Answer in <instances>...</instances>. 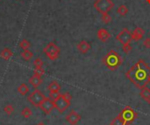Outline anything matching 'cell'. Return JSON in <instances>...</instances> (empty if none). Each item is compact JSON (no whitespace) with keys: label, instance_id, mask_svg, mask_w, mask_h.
I'll list each match as a JSON object with an SVG mask.
<instances>
[{"label":"cell","instance_id":"1","mask_svg":"<svg viewBox=\"0 0 150 125\" xmlns=\"http://www.w3.org/2000/svg\"><path fill=\"white\" fill-rule=\"evenodd\" d=\"M150 67L143 60H139L126 74L127 78L138 88L142 89L149 83Z\"/></svg>","mask_w":150,"mask_h":125},{"label":"cell","instance_id":"22","mask_svg":"<svg viewBox=\"0 0 150 125\" xmlns=\"http://www.w3.org/2000/svg\"><path fill=\"white\" fill-rule=\"evenodd\" d=\"M19 47L23 50H28L31 47V43L29 40L24 39L19 42Z\"/></svg>","mask_w":150,"mask_h":125},{"label":"cell","instance_id":"6","mask_svg":"<svg viewBox=\"0 0 150 125\" xmlns=\"http://www.w3.org/2000/svg\"><path fill=\"white\" fill-rule=\"evenodd\" d=\"M46 98L47 97L44 96L43 93H41V91H40L38 88H34V90L28 96L27 100L32 105L39 107L45 101Z\"/></svg>","mask_w":150,"mask_h":125},{"label":"cell","instance_id":"21","mask_svg":"<svg viewBox=\"0 0 150 125\" xmlns=\"http://www.w3.org/2000/svg\"><path fill=\"white\" fill-rule=\"evenodd\" d=\"M21 115H22V117H23L24 118L28 119V118H30V117H32L33 111H32V110H31L29 107H25V108L22 110V111H21Z\"/></svg>","mask_w":150,"mask_h":125},{"label":"cell","instance_id":"5","mask_svg":"<svg viewBox=\"0 0 150 125\" xmlns=\"http://www.w3.org/2000/svg\"><path fill=\"white\" fill-rule=\"evenodd\" d=\"M113 6L114 4L112 0H96L94 3V8L101 14L109 13Z\"/></svg>","mask_w":150,"mask_h":125},{"label":"cell","instance_id":"28","mask_svg":"<svg viewBox=\"0 0 150 125\" xmlns=\"http://www.w3.org/2000/svg\"><path fill=\"white\" fill-rule=\"evenodd\" d=\"M62 94L60 92H50L49 93V99L52 100L53 102H54L56 99H58L60 97Z\"/></svg>","mask_w":150,"mask_h":125},{"label":"cell","instance_id":"29","mask_svg":"<svg viewBox=\"0 0 150 125\" xmlns=\"http://www.w3.org/2000/svg\"><path fill=\"white\" fill-rule=\"evenodd\" d=\"M122 49L124 51V53H129L132 50V46H131V43H127V44H125V45H122Z\"/></svg>","mask_w":150,"mask_h":125},{"label":"cell","instance_id":"7","mask_svg":"<svg viewBox=\"0 0 150 125\" xmlns=\"http://www.w3.org/2000/svg\"><path fill=\"white\" fill-rule=\"evenodd\" d=\"M71 101L67 100L62 94L60 96V97L58 99H56L54 103V109H56L60 113H63L66 110H68V108L70 106V103Z\"/></svg>","mask_w":150,"mask_h":125},{"label":"cell","instance_id":"34","mask_svg":"<svg viewBox=\"0 0 150 125\" xmlns=\"http://www.w3.org/2000/svg\"><path fill=\"white\" fill-rule=\"evenodd\" d=\"M147 2H148L149 4H150V0H147Z\"/></svg>","mask_w":150,"mask_h":125},{"label":"cell","instance_id":"19","mask_svg":"<svg viewBox=\"0 0 150 125\" xmlns=\"http://www.w3.org/2000/svg\"><path fill=\"white\" fill-rule=\"evenodd\" d=\"M127 12H128V8H127V5H125V4L120 5L119 8L117 9V13H118L120 16H121V17L126 16V15L127 14Z\"/></svg>","mask_w":150,"mask_h":125},{"label":"cell","instance_id":"4","mask_svg":"<svg viewBox=\"0 0 150 125\" xmlns=\"http://www.w3.org/2000/svg\"><path fill=\"white\" fill-rule=\"evenodd\" d=\"M119 116L122 118L126 125L132 124L137 117V114L134 110L129 106H127L125 109H123Z\"/></svg>","mask_w":150,"mask_h":125},{"label":"cell","instance_id":"2","mask_svg":"<svg viewBox=\"0 0 150 125\" xmlns=\"http://www.w3.org/2000/svg\"><path fill=\"white\" fill-rule=\"evenodd\" d=\"M102 62L108 69H110L111 71H115L121 66V64L123 63V60L118 52L111 50L104 56Z\"/></svg>","mask_w":150,"mask_h":125},{"label":"cell","instance_id":"10","mask_svg":"<svg viewBox=\"0 0 150 125\" xmlns=\"http://www.w3.org/2000/svg\"><path fill=\"white\" fill-rule=\"evenodd\" d=\"M81 116L75 110H71L66 117L67 122L71 125H76L81 121Z\"/></svg>","mask_w":150,"mask_h":125},{"label":"cell","instance_id":"17","mask_svg":"<svg viewBox=\"0 0 150 125\" xmlns=\"http://www.w3.org/2000/svg\"><path fill=\"white\" fill-rule=\"evenodd\" d=\"M140 96L146 102H148V103L150 102V89L149 88L145 87V88H142L141 89V92H140Z\"/></svg>","mask_w":150,"mask_h":125},{"label":"cell","instance_id":"32","mask_svg":"<svg viewBox=\"0 0 150 125\" xmlns=\"http://www.w3.org/2000/svg\"><path fill=\"white\" fill-rule=\"evenodd\" d=\"M36 125H46L45 124H43V123H40V124H38Z\"/></svg>","mask_w":150,"mask_h":125},{"label":"cell","instance_id":"36","mask_svg":"<svg viewBox=\"0 0 150 125\" xmlns=\"http://www.w3.org/2000/svg\"><path fill=\"white\" fill-rule=\"evenodd\" d=\"M17 1H18V0H17Z\"/></svg>","mask_w":150,"mask_h":125},{"label":"cell","instance_id":"24","mask_svg":"<svg viewBox=\"0 0 150 125\" xmlns=\"http://www.w3.org/2000/svg\"><path fill=\"white\" fill-rule=\"evenodd\" d=\"M110 125H126V124H125V122L122 120V118H121L120 116H118L117 117H115V118L112 121V123L110 124Z\"/></svg>","mask_w":150,"mask_h":125},{"label":"cell","instance_id":"30","mask_svg":"<svg viewBox=\"0 0 150 125\" xmlns=\"http://www.w3.org/2000/svg\"><path fill=\"white\" fill-rule=\"evenodd\" d=\"M143 46L146 48H150V38H147L143 41Z\"/></svg>","mask_w":150,"mask_h":125},{"label":"cell","instance_id":"27","mask_svg":"<svg viewBox=\"0 0 150 125\" xmlns=\"http://www.w3.org/2000/svg\"><path fill=\"white\" fill-rule=\"evenodd\" d=\"M33 74L42 77L45 74V70L43 69V67H39V68H34L33 70Z\"/></svg>","mask_w":150,"mask_h":125},{"label":"cell","instance_id":"33","mask_svg":"<svg viewBox=\"0 0 150 125\" xmlns=\"http://www.w3.org/2000/svg\"><path fill=\"white\" fill-rule=\"evenodd\" d=\"M149 83H150V74H149Z\"/></svg>","mask_w":150,"mask_h":125},{"label":"cell","instance_id":"25","mask_svg":"<svg viewBox=\"0 0 150 125\" xmlns=\"http://www.w3.org/2000/svg\"><path fill=\"white\" fill-rule=\"evenodd\" d=\"M102 21L105 24H106V25L110 24L112 22V17H111V15L109 13H104V14H102Z\"/></svg>","mask_w":150,"mask_h":125},{"label":"cell","instance_id":"14","mask_svg":"<svg viewBox=\"0 0 150 125\" xmlns=\"http://www.w3.org/2000/svg\"><path fill=\"white\" fill-rule=\"evenodd\" d=\"M42 83V79L40 76H37L35 74H33L30 79H29V84H31V86L33 88H38Z\"/></svg>","mask_w":150,"mask_h":125},{"label":"cell","instance_id":"23","mask_svg":"<svg viewBox=\"0 0 150 125\" xmlns=\"http://www.w3.org/2000/svg\"><path fill=\"white\" fill-rule=\"evenodd\" d=\"M4 112L6 115L11 116V115L14 112V108H13V106H12L11 104H7V105H5L4 108Z\"/></svg>","mask_w":150,"mask_h":125},{"label":"cell","instance_id":"35","mask_svg":"<svg viewBox=\"0 0 150 125\" xmlns=\"http://www.w3.org/2000/svg\"><path fill=\"white\" fill-rule=\"evenodd\" d=\"M149 104H150V102H149Z\"/></svg>","mask_w":150,"mask_h":125},{"label":"cell","instance_id":"26","mask_svg":"<svg viewBox=\"0 0 150 125\" xmlns=\"http://www.w3.org/2000/svg\"><path fill=\"white\" fill-rule=\"evenodd\" d=\"M43 65H44V62H43V60H42L40 58H37V59H35V60H34V61H33L34 68L43 67Z\"/></svg>","mask_w":150,"mask_h":125},{"label":"cell","instance_id":"11","mask_svg":"<svg viewBox=\"0 0 150 125\" xmlns=\"http://www.w3.org/2000/svg\"><path fill=\"white\" fill-rule=\"evenodd\" d=\"M76 48H77V50H78L81 53L85 54V53H87L91 49V45L90 42H88V41H86V40H81V41L77 44Z\"/></svg>","mask_w":150,"mask_h":125},{"label":"cell","instance_id":"31","mask_svg":"<svg viewBox=\"0 0 150 125\" xmlns=\"http://www.w3.org/2000/svg\"><path fill=\"white\" fill-rule=\"evenodd\" d=\"M62 96H63L67 100H69V101H71V100H72V96H71L69 93H64V94H62Z\"/></svg>","mask_w":150,"mask_h":125},{"label":"cell","instance_id":"8","mask_svg":"<svg viewBox=\"0 0 150 125\" xmlns=\"http://www.w3.org/2000/svg\"><path fill=\"white\" fill-rule=\"evenodd\" d=\"M116 39H117V40L121 45L131 43V41L133 40V39H132V32L127 28H124L122 31H120L119 32V34L116 36Z\"/></svg>","mask_w":150,"mask_h":125},{"label":"cell","instance_id":"9","mask_svg":"<svg viewBox=\"0 0 150 125\" xmlns=\"http://www.w3.org/2000/svg\"><path fill=\"white\" fill-rule=\"evenodd\" d=\"M39 108L47 115L50 114L52 112V110L54 109V103L52 100H50L49 98H46L45 101L39 106Z\"/></svg>","mask_w":150,"mask_h":125},{"label":"cell","instance_id":"15","mask_svg":"<svg viewBox=\"0 0 150 125\" xmlns=\"http://www.w3.org/2000/svg\"><path fill=\"white\" fill-rule=\"evenodd\" d=\"M13 55V53L9 48H4L0 52V57L4 60H9Z\"/></svg>","mask_w":150,"mask_h":125},{"label":"cell","instance_id":"20","mask_svg":"<svg viewBox=\"0 0 150 125\" xmlns=\"http://www.w3.org/2000/svg\"><path fill=\"white\" fill-rule=\"evenodd\" d=\"M33 53L28 49V50H23V52L21 53V57L25 60V61H29L31 60V59L33 58Z\"/></svg>","mask_w":150,"mask_h":125},{"label":"cell","instance_id":"18","mask_svg":"<svg viewBox=\"0 0 150 125\" xmlns=\"http://www.w3.org/2000/svg\"><path fill=\"white\" fill-rule=\"evenodd\" d=\"M18 92L21 96H25L29 92V87L25 83H22L18 87Z\"/></svg>","mask_w":150,"mask_h":125},{"label":"cell","instance_id":"13","mask_svg":"<svg viewBox=\"0 0 150 125\" xmlns=\"http://www.w3.org/2000/svg\"><path fill=\"white\" fill-rule=\"evenodd\" d=\"M145 34V31L142 27H136L133 32H132V39L135 41L141 40Z\"/></svg>","mask_w":150,"mask_h":125},{"label":"cell","instance_id":"16","mask_svg":"<svg viewBox=\"0 0 150 125\" xmlns=\"http://www.w3.org/2000/svg\"><path fill=\"white\" fill-rule=\"evenodd\" d=\"M47 89L50 92H60L61 90V85L59 84V82L55 81H53L49 83L48 87H47Z\"/></svg>","mask_w":150,"mask_h":125},{"label":"cell","instance_id":"3","mask_svg":"<svg viewBox=\"0 0 150 125\" xmlns=\"http://www.w3.org/2000/svg\"><path fill=\"white\" fill-rule=\"evenodd\" d=\"M43 52L50 60H55L60 57L61 49L55 43L50 42L45 46Z\"/></svg>","mask_w":150,"mask_h":125},{"label":"cell","instance_id":"12","mask_svg":"<svg viewBox=\"0 0 150 125\" xmlns=\"http://www.w3.org/2000/svg\"><path fill=\"white\" fill-rule=\"evenodd\" d=\"M97 35H98V39L100 41L104 42V43H105V42L111 38L110 32H109L106 29H105V28H100V29L98 31Z\"/></svg>","mask_w":150,"mask_h":125}]
</instances>
